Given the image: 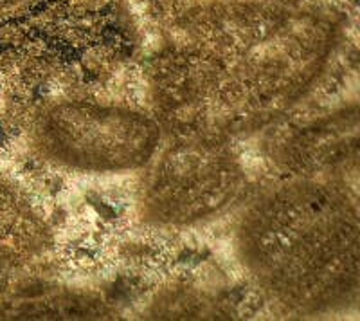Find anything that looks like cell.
<instances>
[{
    "instance_id": "obj_5",
    "label": "cell",
    "mask_w": 360,
    "mask_h": 321,
    "mask_svg": "<svg viewBox=\"0 0 360 321\" xmlns=\"http://www.w3.org/2000/svg\"><path fill=\"white\" fill-rule=\"evenodd\" d=\"M356 103L290 128L274 146V157L292 177H332L330 170L356 159Z\"/></svg>"
},
{
    "instance_id": "obj_1",
    "label": "cell",
    "mask_w": 360,
    "mask_h": 321,
    "mask_svg": "<svg viewBox=\"0 0 360 321\" xmlns=\"http://www.w3.org/2000/svg\"><path fill=\"white\" fill-rule=\"evenodd\" d=\"M332 9L299 0H209L175 18L150 70L164 132L233 143L274 127L328 73Z\"/></svg>"
},
{
    "instance_id": "obj_2",
    "label": "cell",
    "mask_w": 360,
    "mask_h": 321,
    "mask_svg": "<svg viewBox=\"0 0 360 321\" xmlns=\"http://www.w3.org/2000/svg\"><path fill=\"white\" fill-rule=\"evenodd\" d=\"M234 253L263 293L295 314H330L356 300L360 217L348 184L290 177L263 189L240 215Z\"/></svg>"
},
{
    "instance_id": "obj_4",
    "label": "cell",
    "mask_w": 360,
    "mask_h": 321,
    "mask_svg": "<svg viewBox=\"0 0 360 321\" xmlns=\"http://www.w3.org/2000/svg\"><path fill=\"white\" fill-rule=\"evenodd\" d=\"M143 172L137 215L160 229L213 222L243 201L249 184L231 141L207 137L172 136Z\"/></svg>"
},
{
    "instance_id": "obj_3",
    "label": "cell",
    "mask_w": 360,
    "mask_h": 321,
    "mask_svg": "<svg viewBox=\"0 0 360 321\" xmlns=\"http://www.w3.org/2000/svg\"><path fill=\"white\" fill-rule=\"evenodd\" d=\"M166 136L159 118L114 101L74 98L47 105L31 128L41 160L62 172L110 177L143 172Z\"/></svg>"
},
{
    "instance_id": "obj_6",
    "label": "cell",
    "mask_w": 360,
    "mask_h": 321,
    "mask_svg": "<svg viewBox=\"0 0 360 321\" xmlns=\"http://www.w3.org/2000/svg\"><path fill=\"white\" fill-rule=\"evenodd\" d=\"M15 2H20V0H0V6H9L15 4Z\"/></svg>"
}]
</instances>
